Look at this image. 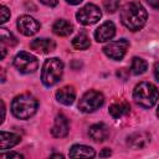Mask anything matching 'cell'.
<instances>
[{"mask_svg":"<svg viewBox=\"0 0 159 159\" xmlns=\"http://www.w3.org/2000/svg\"><path fill=\"white\" fill-rule=\"evenodd\" d=\"M149 135L147 133H143V132H137V133H133L132 135L128 137V145L133 149H142L144 148L148 143H149Z\"/></svg>","mask_w":159,"mask_h":159,"instance_id":"cell-15","label":"cell"},{"mask_svg":"<svg viewBox=\"0 0 159 159\" xmlns=\"http://www.w3.org/2000/svg\"><path fill=\"white\" fill-rule=\"evenodd\" d=\"M147 10L139 1L127 2L120 10V21L130 31L140 30L147 22Z\"/></svg>","mask_w":159,"mask_h":159,"instance_id":"cell-1","label":"cell"},{"mask_svg":"<svg viewBox=\"0 0 159 159\" xmlns=\"http://www.w3.org/2000/svg\"><path fill=\"white\" fill-rule=\"evenodd\" d=\"M20 140H21L20 135H17L15 133H9L5 130L0 132V148H1V150H6V149L12 148L17 143H20Z\"/></svg>","mask_w":159,"mask_h":159,"instance_id":"cell-16","label":"cell"},{"mask_svg":"<svg viewBox=\"0 0 159 159\" xmlns=\"http://www.w3.org/2000/svg\"><path fill=\"white\" fill-rule=\"evenodd\" d=\"M63 75V63L60 58L52 57L45 61L41 71V81L46 87H52L60 80Z\"/></svg>","mask_w":159,"mask_h":159,"instance_id":"cell-4","label":"cell"},{"mask_svg":"<svg viewBox=\"0 0 159 159\" xmlns=\"http://www.w3.org/2000/svg\"><path fill=\"white\" fill-rule=\"evenodd\" d=\"M147 2H148L153 9H158V10H159V0H147Z\"/></svg>","mask_w":159,"mask_h":159,"instance_id":"cell-27","label":"cell"},{"mask_svg":"<svg viewBox=\"0 0 159 159\" xmlns=\"http://www.w3.org/2000/svg\"><path fill=\"white\" fill-rule=\"evenodd\" d=\"M30 47L31 50L40 53H48L55 50L56 43L53 40H50V39H35L31 41Z\"/></svg>","mask_w":159,"mask_h":159,"instance_id":"cell-12","label":"cell"},{"mask_svg":"<svg viewBox=\"0 0 159 159\" xmlns=\"http://www.w3.org/2000/svg\"><path fill=\"white\" fill-rule=\"evenodd\" d=\"M37 99L29 93L16 96L11 103V113L19 119H29L37 111Z\"/></svg>","mask_w":159,"mask_h":159,"instance_id":"cell-2","label":"cell"},{"mask_svg":"<svg viewBox=\"0 0 159 159\" xmlns=\"http://www.w3.org/2000/svg\"><path fill=\"white\" fill-rule=\"evenodd\" d=\"M129 109H130V107L127 102H116L109 107V114L117 119V118L125 116L129 112Z\"/></svg>","mask_w":159,"mask_h":159,"instance_id":"cell-19","label":"cell"},{"mask_svg":"<svg viewBox=\"0 0 159 159\" xmlns=\"http://www.w3.org/2000/svg\"><path fill=\"white\" fill-rule=\"evenodd\" d=\"M147 68H148V65H147V62H145L143 58H140V57H134V58L132 60L130 72H132L133 75H142V73H144V72L147 71Z\"/></svg>","mask_w":159,"mask_h":159,"instance_id":"cell-21","label":"cell"},{"mask_svg":"<svg viewBox=\"0 0 159 159\" xmlns=\"http://www.w3.org/2000/svg\"><path fill=\"white\" fill-rule=\"evenodd\" d=\"M75 98H76V92L72 86H65L56 92V99L65 106L72 104Z\"/></svg>","mask_w":159,"mask_h":159,"instance_id":"cell-14","label":"cell"},{"mask_svg":"<svg viewBox=\"0 0 159 159\" xmlns=\"http://www.w3.org/2000/svg\"><path fill=\"white\" fill-rule=\"evenodd\" d=\"M119 2L120 0H103V7L107 12H116L119 7Z\"/></svg>","mask_w":159,"mask_h":159,"instance_id":"cell-23","label":"cell"},{"mask_svg":"<svg viewBox=\"0 0 159 159\" xmlns=\"http://www.w3.org/2000/svg\"><path fill=\"white\" fill-rule=\"evenodd\" d=\"M133 99L138 106L143 108H150L159 99V91L150 82H140L134 87Z\"/></svg>","mask_w":159,"mask_h":159,"instance_id":"cell-3","label":"cell"},{"mask_svg":"<svg viewBox=\"0 0 159 159\" xmlns=\"http://www.w3.org/2000/svg\"><path fill=\"white\" fill-rule=\"evenodd\" d=\"M52 31H53L55 35L65 37V36H68V35L72 34L73 26H72V24H71L70 21L63 20V19H60V20H57V21L52 25Z\"/></svg>","mask_w":159,"mask_h":159,"instance_id":"cell-17","label":"cell"},{"mask_svg":"<svg viewBox=\"0 0 159 159\" xmlns=\"http://www.w3.org/2000/svg\"><path fill=\"white\" fill-rule=\"evenodd\" d=\"M112 153H111V150L108 149V148H104L101 153H99V157H109Z\"/></svg>","mask_w":159,"mask_h":159,"instance_id":"cell-29","label":"cell"},{"mask_svg":"<svg viewBox=\"0 0 159 159\" xmlns=\"http://www.w3.org/2000/svg\"><path fill=\"white\" fill-rule=\"evenodd\" d=\"M129 47V42L125 39H120L118 41H112L109 43H107L103 47V52L106 53L107 57L114 60V61H119L124 57L127 50Z\"/></svg>","mask_w":159,"mask_h":159,"instance_id":"cell-8","label":"cell"},{"mask_svg":"<svg viewBox=\"0 0 159 159\" xmlns=\"http://www.w3.org/2000/svg\"><path fill=\"white\" fill-rule=\"evenodd\" d=\"M0 40H1V43L2 45H7V46H14V45L17 43L16 37L10 31H7L4 27L0 29Z\"/></svg>","mask_w":159,"mask_h":159,"instance_id":"cell-22","label":"cell"},{"mask_svg":"<svg viewBox=\"0 0 159 159\" xmlns=\"http://www.w3.org/2000/svg\"><path fill=\"white\" fill-rule=\"evenodd\" d=\"M17 29L25 36H32L40 30V22L29 15H22L17 20Z\"/></svg>","mask_w":159,"mask_h":159,"instance_id":"cell-9","label":"cell"},{"mask_svg":"<svg viewBox=\"0 0 159 159\" xmlns=\"http://www.w3.org/2000/svg\"><path fill=\"white\" fill-rule=\"evenodd\" d=\"M72 46L76 50H86V48H88L91 46V41H89L88 36L84 32H81V34H78L77 36L73 37Z\"/></svg>","mask_w":159,"mask_h":159,"instance_id":"cell-20","label":"cell"},{"mask_svg":"<svg viewBox=\"0 0 159 159\" xmlns=\"http://www.w3.org/2000/svg\"><path fill=\"white\" fill-rule=\"evenodd\" d=\"M103 103H104V96L98 91L89 89L81 97L78 102V108L84 113H91L101 108Z\"/></svg>","mask_w":159,"mask_h":159,"instance_id":"cell-5","label":"cell"},{"mask_svg":"<svg viewBox=\"0 0 159 159\" xmlns=\"http://www.w3.org/2000/svg\"><path fill=\"white\" fill-rule=\"evenodd\" d=\"M154 76H155L157 81H159V62H157L154 65Z\"/></svg>","mask_w":159,"mask_h":159,"instance_id":"cell-28","label":"cell"},{"mask_svg":"<svg viewBox=\"0 0 159 159\" xmlns=\"http://www.w3.org/2000/svg\"><path fill=\"white\" fill-rule=\"evenodd\" d=\"M96 155L94 149L87 145H72L70 149V157L71 158H93Z\"/></svg>","mask_w":159,"mask_h":159,"instance_id":"cell-18","label":"cell"},{"mask_svg":"<svg viewBox=\"0 0 159 159\" xmlns=\"http://www.w3.org/2000/svg\"><path fill=\"white\" fill-rule=\"evenodd\" d=\"M157 116H158V118H159V106H158V108H157Z\"/></svg>","mask_w":159,"mask_h":159,"instance_id":"cell-32","label":"cell"},{"mask_svg":"<svg viewBox=\"0 0 159 159\" xmlns=\"http://www.w3.org/2000/svg\"><path fill=\"white\" fill-rule=\"evenodd\" d=\"M68 130H70V123H68L67 117L63 114H57L55 118L52 129H51L52 135L56 138H63L68 134Z\"/></svg>","mask_w":159,"mask_h":159,"instance_id":"cell-11","label":"cell"},{"mask_svg":"<svg viewBox=\"0 0 159 159\" xmlns=\"http://www.w3.org/2000/svg\"><path fill=\"white\" fill-rule=\"evenodd\" d=\"M88 134H89L91 139L94 142H104L108 138L109 130L104 123H97V124H93L89 127Z\"/></svg>","mask_w":159,"mask_h":159,"instance_id":"cell-13","label":"cell"},{"mask_svg":"<svg viewBox=\"0 0 159 159\" xmlns=\"http://www.w3.org/2000/svg\"><path fill=\"white\" fill-rule=\"evenodd\" d=\"M116 35V26L112 21L103 22L96 31H94V39L97 42H106Z\"/></svg>","mask_w":159,"mask_h":159,"instance_id":"cell-10","label":"cell"},{"mask_svg":"<svg viewBox=\"0 0 159 159\" xmlns=\"http://www.w3.org/2000/svg\"><path fill=\"white\" fill-rule=\"evenodd\" d=\"M68 4H71V5H77V4H80L82 0H66Z\"/></svg>","mask_w":159,"mask_h":159,"instance_id":"cell-30","label":"cell"},{"mask_svg":"<svg viewBox=\"0 0 159 159\" xmlns=\"http://www.w3.org/2000/svg\"><path fill=\"white\" fill-rule=\"evenodd\" d=\"M51 157H57V158H63V155H62V154H52Z\"/></svg>","mask_w":159,"mask_h":159,"instance_id":"cell-31","label":"cell"},{"mask_svg":"<svg viewBox=\"0 0 159 159\" xmlns=\"http://www.w3.org/2000/svg\"><path fill=\"white\" fill-rule=\"evenodd\" d=\"M43 5H46V6H50V7H53V6H56L57 5V2H58V0H40Z\"/></svg>","mask_w":159,"mask_h":159,"instance_id":"cell-26","label":"cell"},{"mask_svg":"<svg viewBox=\"0 0 159 159\" xmlns=\"http://www.w3.org/2000/svg\"><path fill=\"white\" fill-rule=\"evenodd\" d=\"M102 14H101V10L98 6H96L94 4H87L84 5L83 7H81L77 14H76V17H77V21L82 25H93L96 22L99 21Z\"/></svg>","mask_w":159,"mask_h":159,"instance_id":"cell-7","label":"cell"},{"mask_svg":"<svg viewBox=\"0 0 159 159\" xmlns=\"http://www.w3.org/2000/svg\"><path fill=\"white\" fill-rule=\"evenodd\" d=\"M14 66L16 67V70L21 73H34L37 67H39V61L37 58L25 51L19 52L15 58H14Z\"/></svg>","mask_w":159,"mask_h":159,"instance_id":"cell-6","label":"cell"},{"mask_svg":"<svg viewBox=\"0 0 159 159\" xmlns=\"http://www.w3.org/2000/svg\"><path fill=\"white\" fill-rule=\"evenodd\" d=\"M0 157H1V158H16V159H21V158H24L20 153H14V152H10V153H2V154H0Z\"/></svg>","mask_w":159,"mask_h":159,"instance_id":"cell-25","label":"cell"},{"mask_svg":"<svg viewBox=\"0 0 159 159\" xmlns=\"http://www.w3.org/2000/svg\"><path fill=\"white\" fill-rule=\"evenodd\" d=\"M9 19H10V10L5 5H2L1 6V24L6 22Z\"/></svg>","mask_w":159,"mask_h":159,"instance_id":"cell-24","label":"cell"}]
</instances>
